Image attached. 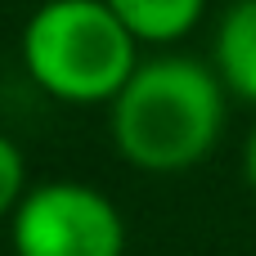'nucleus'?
<instances>
[{"instance_id":"nucleus-1","label":"nucleus","mask_w":256,"mask_h":256,"mask_svg":"<svg viewBox=\"0 0 256 256\" xmlns=\"http://www.w3.org/2000/svg\"><path fill=\"white\" fill-rule=\"evenodd\" d=\"M225 126V90L198 58H153L112 99V140L140 171H184L202 162Z\"/></svg>"},{"instance_id":"nucleus-2","label":"nucleus","mask_w":256,"mask_h":256,"mask_svg":"<svg viewBox=\"0 0 256 256\" xmlns=\"http://www.w3.org/2000/svg\"><path fill=\"white\" fill-rule=\"evenodd\" d=\"M22 58L32 81L68 104L117 99L140 68L135 36L108 0H45L22 32Z\"/></svg>"},{"instance_id":"nucleus-3","label":"nucleus","mask_w":256,"mask_h":256,"mask_svg":"<svg viewBox=\"0 0 256 256\" xmlns=\"http://www.w3.org/2000/svg\"><path fill=\"white\" fill-rule=\"evenodd\" d=\"M14 252L18 256H122L126 225L117 207L72 180L40 184L22 194L14 212Z\"/></svg>"},{"instance_id":"nucleus-4","label":"nucleus","mask_w":256,"mask_h":256,"mask_svg":"<svg viewBox=\"0 0 256 256\" xmlns=\"http://www.w3.org/2000/svg\"><path fill=\"white\" fill-rule=\"evenodd\" d=\"M216 72L234 94L256 104V0L230 4L216 36Z\"/></svg>"},{"instance_id":"nucleus-5","label":"nucleus","mask_w":256,"mask_h":256,"mask_svg":"<svg viewBox=\"0 0 256 256\" xmlns=\"http://www.w3.org/2000/svg\"><path fill=\"white\" fill-rule=\"evenodd\" d=\"M112 14L130 27L135 40H148V45H166V40H180L184 32L198 27L207 0H108Z\"/></svg>"},{"instance_id":"nucleus-6","label":"nucleus","mask_w":256,"mask_h":256,"mask_svg":"<svg viewBox=\"0 0 256 256\" xmlns=\"http://www.w3.org/2000/svg\"><path fill=\"white\" fill-rule=\"evenodd\" d=\"M22 180H27L22 153L0 135V216H14V212H18V202H22Z\"/></svg>"},{"instance_id":"nucleus-7","label":"nucleus","mask_w":256,"mask_h":256,"mask_svg":"<svg viewBox=\"0 0 256 256\" xmlns=\"http://www.w3.org/2000/svg\"><path fill=\"white\" fill-rule=\"evenodd\" d=\"M243 166H248V184H252V194H256V126H252V135H248V153H243Z\"/></svg>"}]
</instances>
